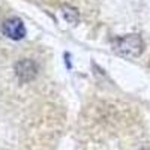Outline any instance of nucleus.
Returning a JSON list of instances; mask_svg holds the SVG:
<instances>
[{"label": "nucleus", "mask_w": 150, "mask_h": 150, "mask_svg": "<svg viewBox=\"0 0 150 150\" xmlns=\"http://www.w3.org/2000/svg\"><path fill=\"white\" fill-rule=\"evenodd\" d=\"M63 17H65L66 21L74 24V23L78 21V11L75 8H72V6H65L63 8Z\"/></svg>", "instance_id": "4"}, {"label": "nucleus", "mask_w": 150, "mask_h": 150, "mask_svg": "<svg viewBox=\"0 0 150 150\" xmlns=\"http://www.w3.org/2000/svg\"><path fill=\"white\" fill-rule=\"evenodd\" d=\"M3 33L5 36H8L9 39H14V41H20L26 36V27L20 18L17 17H11L3 23Z\"/></svg>", "instance_id": "2"}, {"label": "nucleus", "mask_w": 150, "mask_h": 150, "mask_svg": "<svg viewBox=\"0 0 150 150\" xmlns=\"http://www.w3.org/2000/svg\"><path fill=\"white\" fill-rule=\"evenodd\" d=\"M15 75L21 81H30L38 75V66L33 60L30 59H23L14 66Z\"/></svg>", "instance_id": "3"}, {"label": "nucleus", "mask_w": 150, "mask_h": 150, "mask_svg": "<svg viewBox=\"0 0 150 150\" xmlns=\"http://www.w3.org/2000/svg\"><path fill=\"white\" fill-rule=\"evenodd\" d=\"M112 50L122 57L135 59L144 51V42L140 35H126L112 41Z\"/></svg>", "instance_id": "1"}]
</instances>
